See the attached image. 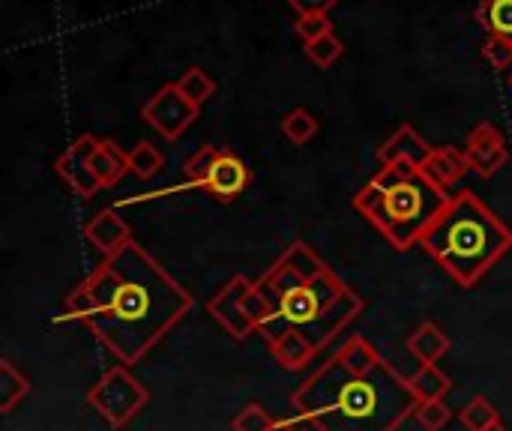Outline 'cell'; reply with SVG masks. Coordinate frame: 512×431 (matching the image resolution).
Returning <instances> with one entry per match:
<instances>
[{
    "mask_svg": "<svg viewBox=\"0 0 512 431\" xmlns=\"http://www.w3.org/2000/svg\"><path fill=\"white\" fill-rule=\"evenodd\" d=\"M84 240L102 252V258L117 255L120 249H126L132 243V228L126 225L123 216H117L114 210H99L87 225H84Z\"/></svg>",
    "mask_w": 512,
    "mask_h": 431,
    "instance_id": "obj_12",
    "label": "cell"
},
{
    "mask_svg": "<svg viewBox=\"0 0 512 431\" xmlns=\"http://www.w3.org/2000/svg\"><path fill=\"white\" fill-rule=\"evenodd\" d=\"M420 246L456 285L474 288L512 249V228L474 192H456Z\"/></svg>",
    "mask_w": 512,
    "mask_h": 431,
    "instance_id": "obj_4",
    "label": "cell"
},
{
    "mask_svg": "<svg viewBox=\"0 0 512 431\" xmlns=\"http://www.w3.org/2000/svg\"><path fill=\"white\" fill-rule=\"evenodd\" d=\"M303 431H312V429H303Z\"/></svg>",
    "mask_w": 512,
    "mask_h": 431,
    "instance_id": "obj_34",
    "label": "cell"
},
{
    "mask_svg": "<svg viewBox=\"0 0 512 431\" xmlns=\"http://www.w3.org/2000/svg\"><path fill=\"white\" fill-rule=\"evenodd\" d=\"M216 156H219V147H216V144H207V147H201L198 153H192V156L183 162L186 183L204 189L207 180H210V171H213V165H216Z\"/></svg>",
    "mask_w": 512,
    "mask_h": 431,
    "instance_id": "obj_25",
    "label": "cell"
},
{
    "mask_svg": "<svg viewBox=\"0 0 512 431\" xmlns=\"http://www.w3.org/2000/svg\"><path fill=\"white\" fill-rule=\"evenodd\" d=\"M27 396H30V378L18 372L12 360H0V411L3 414L15 411V405L24 402Z\"/></svg>",
    "mask_w": 512,
    "mask_h": 431,
    "instance_id": "obj_18",
    "label": "cell"
},
{
    "mask_svg": "<svg viewBox=\"0 0 512 431\" xmlns=\"http://www.w3.org/2000/svg\"><path fill=\"white\" fill-rule=\"evenodd\" d=\"M249 183H252V171L246 168V162L231 147H219L216 165H213L210 180H207L204 189L216 201H234V198H240L246 192Z\"/></svg>",
    "mask_w": 512,
    "mask_h": 431,
    "instance_id": "obj_11",
    "label": "cell"
},
{
    "mask_svg": "<svg viewBox=\"0 0 512 431\" xmlns=\"http://www.w3.org/2000/svg\"><path fill=\"white\" fill-rule=\"evenodd\" d=\"M459 420H462V426L468 431H489L495 429V426H501V414H498V408L486 396H474L462 408Z\"/></svg>",
    "mask_w": 512,
    "mask_h": 431,
    "instance_id": "obj_22",
    "label": "cell"
},
{
    "mask_svg": "<svg viewBox=\"0 0 512 431\" xmlns=\"http://www.w3.org/2000/svg\"><path fill=\"white\" fill-rule=\"evenodd\" d=\"M408 387L411 393L417 396V402H435V399H444L453 384L450 378L438 369V366H420L411 378H408Z\"/></svg>",
    "mask_w": 512,
    "mask_h": 431,
    "instance_id": "obj_19",
    "label": "cell"
},
{
    "mask_svg": "<svg viewBox=\"0 0 512 431\" xmlns=\"http://www.w3.org/2000/svg\"><path fill=\"white\" fill-rule=\"evenodd\" d=\"M99 141L102 138H96V135H78L54 162V171L60 174V180L78 198H93L96 192H102V183H99V177L93 174V165H90V156L99 147Z\"/></svg>",
    "mask_w": 512,
    "mask_h": 431,
    "instance_id": "obj_9",
    "label": "cell"
},
{
    "mask_svg": "<svg viewBox=\"0 0 512 431\" xmlns=\"http://www.w3.org/2000/svg\"><path fill=\"white\" fill-rule=\"evenodd\" d=\"M126 156H129V174L138 177V180L156 177L159 168H162V162H165L162 153H159L150 141H138L132 150H126Z\"/></svg>",
    "mask_w": 512,
    "mask_h": 431,
    "instance_id": "obj_24",
    "label": "cell"
},
{
    "mask_svg": "<svg viewBox=\"0 0 512 431\" xmlns=\"http://www.w3.org/2000/svg\"><path fill=\"white\" fill-rule=\"evenodd\" d=\"M279 129H282V135H285L291 144H309V141L318 135L321 123H318V117H315L312 111L294 108V111H288V114L282 117Z\"/></svg>",
    "mask_w": 512,
    "mask_h": 431,
    "instance_id": "obj_21",
    "label": "cell"
},
{
    "mask_svg": "<svg viewBox=\"0 0 512 431\" xmlns=\"http://www.w3.org/2000/svg\"><path fill=\"white\" fill-rule=\"evenodd\" d=\"M483 57H486L495 69H510L512 39H504V36H489V39L483 42Z\"/></svg>",
    "mask_w": 512,
    "mask_h": 431,
    "instance_id": "obj_29",
    "label": "cell"
},
{
    "mask_svg": "<svg viewBox=\"0 0 512 431\" xmlns=\"http://www.w3.org/2000/svg\"><path fill=\"white\" fill-rule=\"evenodd\" d=\"M87 405L111 429H126L150 405V390L129 372V366L117 363L87 390Z\"/></svg>",
    "mask_w": 512,
    "mask_h": 431,
    "instance_id": "obj_7",
    "label": "cell"
},
{
    "mask_svg": "<svg viewBox=\"0 0 512 431\" xmlns=\"http://www.w3.org/2000/svg\"><path fill=\"white\" fill-rule=\"evenodd\" d=\"M255 285L270 303V321L258 330L261 339L291 327L318 351H324L366 306L363 297L300 240L291 243Z\"/></svg>",
    "mask_w": 512,
    "mask_h": 431,
    "instance_id": "obj_3",
    "label": "cell"
},
{
    "mask_svg": "<svg viewBox=\"0 0 512 431\" xmlns=\"http://www.w3.org/2000/svg\"><path fill=\"white\" fill-rule=\"evenodd\" d=\"M192 309V294L132 240L69 291L57 321H78L123 366L141 363Z\"/></svg>",
    "mask_w": 512,
    "mask_h": 431,
    "instance_id": "obj_1",
    "label": "cell"
},
{
    "mask_svg": "<svg viewBox=\"0 0 512 431\" xmlns=\"http://www.w3.org/2000/svg\"><path fill=\"white\" fill-rule=\"evenodd\" d=\"M177 87H180V93L189 99V102H195L198 108L216 93V81L201 69V66H189L183 75H180V81H174Z\"/></svg>",
    "mask_w": 512,
    "mask_h": 431,
    "instance_id": "obj_23",
    "label": "cell"
},
{
    "mask_svg": "<svg viewBox=\"0 0 512 431\" xmlns=\"http://www.w3.org/2000/svg\"><path fill=\"white\" fill-rule=\"evenodd\" d=\"M468 171H471V165H468L465 153L456 147H435L429 162L423 165V174L444 192H450Z\"/></svg>",
    "mask_w": 512,
    "mask_h": 431,
    "instance_id": "obj_15",
    "label": "cell"
},
{
    "mask_svg": "<svg viewBox=\"0 0 512 431\" xmlns=\"http://www.w3.org/2000/svg\"><path fill=\"white\" fill-rule=\"evenodd\" d=\"M297 33L303 36V42H312V39L333 33V21L327 15H303L297 18Z\"/></svg>",
    "mask_w": 512,
    "mask_h": 431,
    "instance_id": "obj_30",
    "label": "cell"
},
{
    "mask_svg": "<svg viewBox=\"0 0 512 431\" xmlns=\"http://www.w3.org/2000/svg\"><path fill=\"white\" fill-rule=\"evenodd\" d=\"M471 171L480 177V180H489L495 177L507 162H510V150H507V138L492 126V123H480L471 129L465 147H462Z\"/></svg>",
    "mask_w": 512,
    "mask_h": 431,
    "instance_id": "obj_10",
    "label": "cell"
},
{
    "mask_svg": "<svg viewBox=\"0 0 512 431\" xmlns=\"http://www.w3.org/2000/svg\"><path fill=\"white\" fill-rule=\"evenodd\" d=\"M489 431H507V429H504V423H501V426H495V429H489Z\"/></svg>",
    "mask_w": 512,
    "mask_h": 431,
    "instance_id": "obj_32",
    "label": "cell"
},
{
    "mask_svg": "<svg viewBox=\"0 0 512 431\" xmlns=\"http://www.w3.org/2000/svg\"><path fill=\"white\" fill-rule=\"evenodd\" d=\"M432 144L423 141V135L414 126H399L381 147H378V159L381 165H393V162H408L423 168L432 156Z\"/></svg>",
    "mask_w": 512,
    "mask_h": 431,
    "instance_id": "obj_14",
    "label": "cell"
},
{
    "mask_svg": "<svg viewBox=\"0 0 512 431\" xmlns=\"http://www.w3.org/2000/svg\"><path fill=\"white\" fill-rule=\"evenodd\" d=\"M450 351V336L435 324V321H423L411 336H408V354L420 363V366H438V360Z\"/></svg>",
    "mask_w": 512,
    "mask_h": 431,
    "instance_id": "obj_16",
    "label": "cell"
},
{
    "mask_svg": "<svg viewBox=\"0 0 512 431\" xmlns=\"http://www.w3.org/2000/svg\"><path fill=\"white\" fill-rule=\"evenodd\" d=\"M276 417L261 405V402H249L246 408H240V414L231 420L234 431H273Z\"/></svg>",
    "mask_w": 512,
    "mask_h": 431,
    "instance_id": "obj_27",
    "label": "cell"
},
{
    "mask_svg": "<svg viewBox=\"0 0 512 431\" xmlns=\"http://www.w3.org/2000/svg\"><path fill=\"white\" fill-rule=\"evenodd\" d=\"M264 342H267L273 360L279 363V369H285V372H303V369H309V366L318 360V354H321L300 330H291V327H288V330H279V333H273V336H267Z\"/></svg>",
    "mask_w": 512,
    "mask_h": 431,
    "instance_id": "obj_13",
    "label": "cell"
},
{
    "mask_svg": "<svg viewBox=\"0 0 512 431\" xmlns=\"http://www.w3.org/2000/svg\"><path fill=\"white\" fill-rule=\"evenodd\" d=\"M339 0H288L291 9H297V15H327Z\"/></svg>",
    "mask_w": 512,
    "mask_h": 431,
    "instance_id": "obj_31",
    "label": "cell"
},
{
    "mask_svg": "<svg viewBox=\"0 0 512 431\" xmlns=\"http://www.w3.org/2000/svg\"><path fill=\"white\" fill-rule=\"evenodd\" d=\"M477 18L489 30V36L512 39V0H483Z\"/></svg>",
    "mask_w": 512,
    "mask_h": 431,
    "instance_id": "obj_20",
    "label": "cell"
},
{
    "mask_svg": "<svg viewBox=\"0 0 512 431\" xmlns=\"http://www.w3.org/2000/svg\"><path fill=\"white\" fill-rule=\"evenodd\" d=\"M90 165H93V174L99 177L102 189L117 186V183L129 174V156H126V150H120V144H114L111 138H102V141H99V147H96L93 156H90Z\"/></svg>",
    "mask_w": 512,
    "mask_h": 431,
    "instance_id": "obj_17",
    "label": "cell"
},
{
    "mask_svg": "<svg viewBox=\"0 0 512 431\" xmlns=\"http://www.w3.org/2000/svg\"><path fill=\"white\" fill-rule=\"evenodd\" d=\"M414 420L423 426V431H444L447 423L453 420V411L447 408L444 399H435V402H420L417 411H414Z\"/></svg>",
    "mask_w": 512,
    "mask_h": 431,
    "instance_id": "obj_28",
    "label": "cell"
},
{
    "mask_svg": "<svg viewBox=\"0 0 512 431\" xmlns=\"http://www.w3.org/2000/svg\"><path fill=\"white\" fill-rule=\"evenodd\" d=\"M342 54H345V45H342V39H339L336 33H327V36H321V39L306 42V57H309L315 66H321V69L333 66Z\"/></svg>",
    "mask_w": 512,
    "mask_h": 431,
    "instance_id": "obj_26",
    "label": "cell"
},
{
    "mask_svg": "<svg viewBox=\"0 0 512 431\" xmlns=\"http://www.w3.org/2000/svg\"><path fill=\"white\" fill-rule=\"evenodd\" d=\"M447 201L450 192L438 189L423 168L393 162L381 165L378 174L354 195V210H360L393 249L408 252L411 246H420Z\"/></svg>",
    "mask_w": 512,
    "mask_h": 431,
    "instance_id": "obj_5",
    "label": "cell"
},
{
    "mask_svg": "<svg viewBox=\"0 0 512 431\" xmlns=\"http://www.w3.org/2000/svg\"><path fill=\"white\" fill-rule=\"evenodd\" d=\"M207 315L237 342L255 336L270 321V303L258 291V285L246 276H234L225 282L210 300Z\"/></svg>",
    "mask_w": 512,
    "mask_h": 431,
    "instance_id": "obj_6",
    "label": "cell"
},
{
    "mask_svg": "<svg viewBox=\"0 0 512 431\" xmlns=\"http://www.w3.org/2000/svg\"><path fill=\"white\" fill-rule=\"evenodd\" d=\"M510 87H512V72H510Z\"/></svg>",
    "mask_w": 512,
    "mask_h": 431,
    "instance_id": "obj_33",
    "label": "cell"
},
{
    "mask_svg": "<svg viewBox=\"0 0 512 431\" xmlns=\"http://www.w3.org/2000/svg\"><path fill=\"white\" fill-rule=\"evenodd\" d=\"M312 431H399L417 396L363 336H351L291 396Z\"/></svg>",
    "mask_w": 512,
    "mask_h": 431,
    "instance_id": "obj_2",
    "label": "cell"
},
{
    "mask_svg": "<svg viewBox=\"0 0 512 431\" xmlns=\"http://www.w3.org/2000/svg\"><path fill=\"white\" fill-rule=\"evenodd\" d=\"M201 108L195 102H189L177 84H165L156 96H150V102L141 108V117L168 141H177L195 120H198Z\"/></svg>",
    "mask_w": 512,
    "mask_h": 431,
    "instance_id": "obj_8",
    "label": "cell"
}]
</instances>
